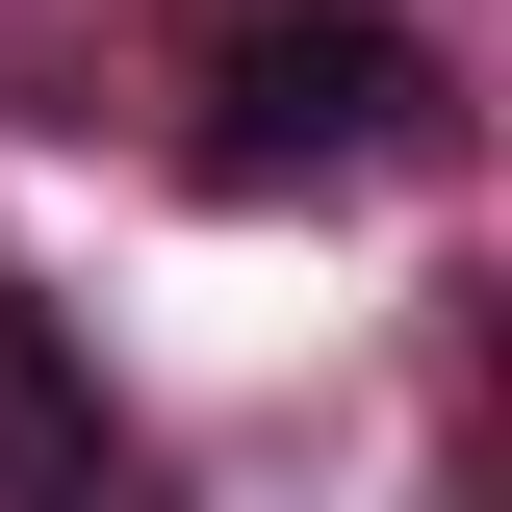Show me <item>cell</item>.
I'll list each match as a JSON object with an SVG mask.
<instances>
[{
  "instance_id": "obj_1",
  "label": "cell",
  "mask_w": 512,
  "mask_h": 512,
  "mask_svg": "<svg viewBox=\"0 0 512 512\" xmlns=\"http://www.w3.org/2000/svg\"><path fill=\"white\" fill-rule=\"evenodd\" d=\"M436 52L384 26V0H205L180 52V180L205 205H333V180H410L436 154Z\"/></svg>"
},
{
  "instance_id": "obj_2",
  "label": "cell",
  "mask_w": 512,
  "mask_h": 512,
  "mask_svg": "<svg viewBox=\"0 0 512 512\" xmlns=\"http://www.w3.org/2000/svg\"><path fill=\"white\" fill-rule=\"evenodd\" d=\"M128 487V410H103V359H77L26 282H0V512H103Z\"/></svg>"
}]
</instances>
